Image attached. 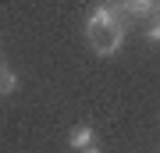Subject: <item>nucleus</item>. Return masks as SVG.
Instances as JSON below:
<instances>
[{"label":"nucleus","mask_w":160,"mask_h":153,"mask_svg":"<svg viewBox=\"0 0 160 153\" xmlns=\"http://www.w3.org/2000/svg\"><path fill=\"white\" fill-rule=\"evenodd\" d=\"M118 14H125L121 4H103V7L92 11V18L86 22V39H89L92 50L103 54V57L118 54L121 43H125V25H121Z\"/></svg>","instance_id":"f257e3e1"},{"label":"nucleus","mask_w":160,"mask_h":153,"mask_svg":"<svg viewBox=\"0 0 160 153\" xmlns=\"http://www.w3.org/2000/svg\"><path fill=\"white\" fill-rule=\"evenodd\" d=\"M68 142H71L75 150H89V146H92V125H78V128H71Z\"/></svg>","instance_id":"f03ea898"},{"label":"nucleus","mask_w":160,"mask_h":153,"mask_svg":"<svg viewBox=\"0 0 160 153\" xmlns=\"http://www.w3.org/2000/svg\"><path fill=\"white\" fill-rule=\"evenodd\" d=\"M14 89H18V75H14L11 68H7L4 61H0V93L7 96V93H14Z\"/></svg>","instance_id":"7ed1b4c3"},{"label":"nucleus","mask_w":160,"mask_h":153,"mask_svg":"<svg viewBox=\"0 0 160 153\" xmlns=\"http://www.w3.org/2000/svg\"><path fill=\"white\" fill-rule=\"evenodd\" d=\"M146 39H149V43H160V14L146 25Z\"/></svg>","instance_id":"20e7f679"},{"label":"nucleus","mask_w":160,"mask_h":153,"mask_svg":"<svg viewBox=\"0 0 160 153\" xmlns=\"http://www.w3.org/2000/svg\"><path fill=\"white\" fill-rule=\"evenodd\" d=\"M82 153H100V150H96V146H89V150H82Z\"/></svg>","instance_id":"39448f33"}]
</instances>
